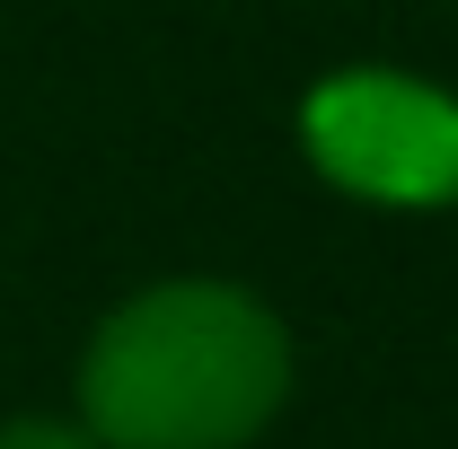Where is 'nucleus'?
<instances>
[{
    "mask_svg": "<svg viewBox=\"0 0 458 449\" xmlns=\"http://www.w3.org/2000/svg\"><path fill=\"white\" fill-rule=\"evenodd\" d=\"M283 388L291 343L274 309L229 282H159L123 300L80 361V414L106 449H238L274 423Z\"/></svg>",
    "mask_w": 458,
    "mask_h": 449,
    "instance_id": "nucleus-1",
    "label": "nucleus"
},
{
    "mask_svg": "<svg viewBox=\"0 0 458 449\" xmlns=\"http://www.w3.org/2000/svg\"><path fill=\"white\" fill-rule=\"evenodd\" d=\"M309 159L370 203H458V106L397 71H344L309 106Z\"/></svg>",
    "mask_w": 458,
    "mask_h": 449,
    "instance_id": "nucleus-2",
    "label": "nucleus"
},
{
    "mask_svg": "<svg viewBox=\"0 0 458 449\" xmlns=\"http://www.w3.org/2000/svg\"><path fill=\"white\" fill-rule=\"evenodd\" d=\"M0 449H98L80 423H45V414H27V423H0Z\"/></svg>",
    "mask_w": 458,
    "mask_h": 449,
    "instance_id": "nucleus-3",
    "label": "nucleus"
}]
</instances>
